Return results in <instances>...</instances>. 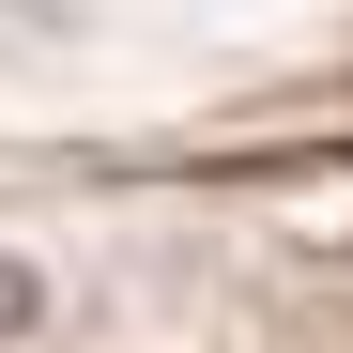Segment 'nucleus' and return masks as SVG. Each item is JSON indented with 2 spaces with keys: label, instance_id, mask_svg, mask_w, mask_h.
Wrapping results in <instances>:
<instances>
[{
  "label": "nucleus",
  "instance_id": "obj_1",
  "mask_svg": "<svg viewBox=\"0 0 353 353\" xmlns=\"http://www.w3.org/2000/svg\"><path fill=\"white\" fill-rule=\"evenodd\" d=\"M31 16H62V0H31Z\"/></svg>",
  "mask_w": 353,
  "mask_h": 353
}]
</instances>
